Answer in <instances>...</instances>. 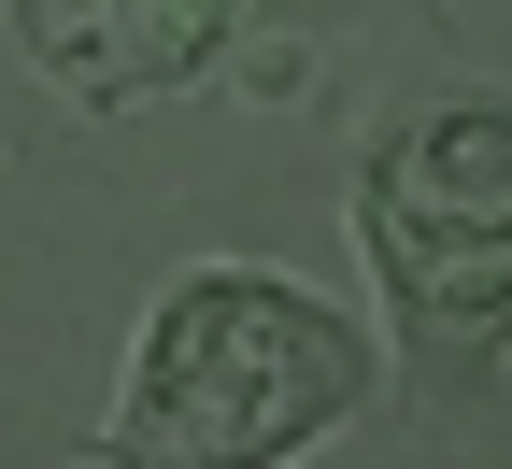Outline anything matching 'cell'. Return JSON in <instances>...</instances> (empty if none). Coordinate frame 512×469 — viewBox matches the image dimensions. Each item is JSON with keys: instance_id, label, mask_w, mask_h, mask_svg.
Wrapping results in <instances>:
<instances>
[{"instance_id": "3", "label": "cell", "mask_w": 512, "mask_h": 469, "mask_svg": "<svg viewBox=\"0 0 512 469\" xmlns=\"http://www.w3.org/2000/svg\"><path fill=\"white\" fill-rule=\"evenodd\" d=\"M370 0H0V57L57 114H171V100H285L313 43Z\"/></svg>"}, {"instance_id": "1", "label": "cell", "mask_w": 512, "mask_h": 469, "mask_svg": "<svg viewBox=\"0 0 512 469\" xmlns=\"http://www.w3.org/2000/svg\"><path fill=\"white\" fill-rule=\"evenodd\" d=\"M342 228L384 299V384L427 427L498 413L512 384V86H413L370 114Z\"/></svg>"}, {"instance_id": "2", "label": "cell", "mask_w": 512, "mask_h": 469, "mask_svg": "<svg viewBox=\"0 0 512 469\" xmlns=\"http://www.w3.org/2000/svg\"><path fill=\"white\" fill-rule=\"evenodd\" d=\"M370 384H384V342L356 313H328L299 271L200 256L143 299V342H128L86 469H299L313 441L370 413Z\"/></svg>"}]
</instances>
